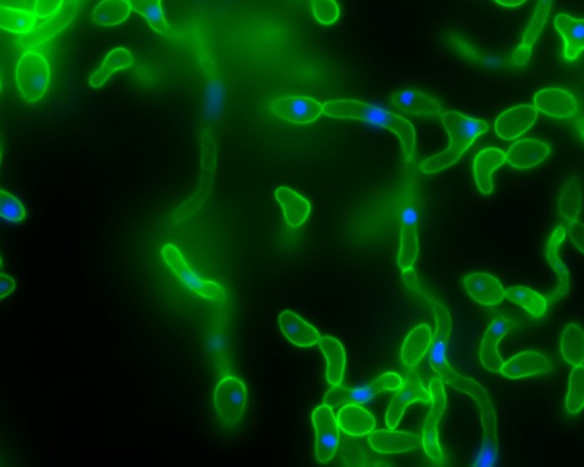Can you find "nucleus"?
I'll return each mask as SVG.
<instances>
[{"mask_svg": "<svg viewBox=\"0 0 584 467\" xmlns=\"http://www.w3.org/2000/svg\"><path fill=\"white\" fill-rule=\"evenodd\" d=\"M431 309L436 319V330L430 358L431 369L443 382L460 392L470 395L477 403L483 424V447L475 465L493 466L499 456L498 421L490 395L479 383L463 376L452 368L446 358L447 343L452 333L451 314L446 307L438 301L433 302Z\"/></svg>", "mask_w": 584, "mask_h": 467, "instance_id": "f257e3e1", "label": "nucleus"}, {"mask_svg": "<svg viewBox=\"0 0 584 467\" xmlns=\"http://www.w3.org/2000/svg\"><path fill=\"white\" fill-rule=\"evenodd\" d=\"M441 118L443 126L449 134L450 145L443 153L431 155L422 162L420 169L425 175L439 173V171L454 165L470 149L476 139L485 134L490 129L489 123L486 122L467 117L457 111H446Z\"/></svg>", "mask_w": 584, "mask_h": 467, "instance_id": "f03ea898", "label": "nucleus"}, {"mask_svg": "<svg viewBox=\"0 0 584 467\" xmlns=\"http://www.w3.org/2000/svg\"><path fill=\"white\" fill-rule=\"evenodd\" d=\"M15 79L26 101H39L45 95L51 82V69L46 58L37 51H26L16 66Z\"/></svg>", "mask_w": 584, "mask_h": 467, "instance_id": "7ed1b4c3", "label": "nucleus"}, {"mask_svg": "<svg viewBox=\"0 0 584 467\" xmlns=\"http://www.w3.org/2000/svg\"><path fill=\"white\" fill-rule=\"evenodd\" d=\"M245 383L234 376H226L216 385L214 402L216 413L229 429H235L242 421L247 406Z\"/></svg>", "mask_w": 584, "mask_h": 467, "instance_id": "20e7f679", "label": "nucleus"}, {"mask_svg": "<svg viewBox=\"0 0 584 467\" xmlns=\"http://www.w3.org/2000/svg\"><path fill=\"white\" fill-rule=\"evenodd\" d=\"M361 122L374 123L380 129L393 131L401 142L404 161L409 163L414 161L417 137H415L414 127L407 119L393 111L364 102Z\"/></svg>", "mask_w": 584, "mask_h": 467, "instance_id": "39448f33", "label": "nucleus"}, {"mask_svg": "<svg viewBox=\"0 0 584 467\" xmlns=\"http://www.w3.org/2000/svg\"><path fill=\"white\" fill-rule=\"evenodd\" d=\"M162 257L165 259L166 265L174 271L178 275L179 281L199 297H201L209 301H223L225 297V290L219 283L210 281H203L198 277L197 274L191 270L187 265L185 259H184L181 251L178 247L168 243L162 250Z\"/></svg>", "mask_w": 584, "mask_h": 467, "instance_id": "423d86ee", "label": "nucleus"}, {"mask_svg": "<svg viewBox=\"0 0 584 467\" xmlns=\"http://www.w3.org/2000/svg\"><path fill=\"white\" fill-rule=\"evenodd\" d=\"M431 407L422 427V448L428 457L441 462L444 455L438 440V423L446 408V393L441 378L435 377L430 382Z\"/></svg>", "mask_w": 584, "mask_h": 467, "instance_id": "0eeeda50", "label": "nucleus"}, {"mask_svg": "<svg viewBox=\"0 0 584 467\" xmlns=\"http://www.w3.org/2000/svg\"><path fill=\"white\" fill-rule=\"evenodd\" d=\"M316 434L315 457L321 464H327L337 453L339 445V424L334 409L326 403L316 407L312 415Z\"/></svg>", "mask_w": 584, "mask_h": 467, "instance_id": "6e6552de", "label": "nucleus"}, {"mask_svg": "<svg viewBox=\"0 0 584 467\" xmlns=\"http://www.w3.org/2000/svg\"><path fill=\"white\" fill-rule=\"evenodd\" d=\"M431 400L430 390L422 384V378L417 374H410L403 383L401 389L391 399L386 411V425L388 429H396L401 423L404 413L412 403H427Z\"/></svg>", "mask_w": 584, "mask_h": 467, "instance_id": "1a4fd4ad", "label": "nucleus"}, {"mask_svg": "<svg viewBox=\"0 0 584 467\" xmlns=\"http://www.w3.org/2000/svg\"><path fill=\"white\" fill-rule=\"evenodd\" d=\"M514 328V321L506 317L495 318L490 323L485 334H484L481 347H479V360H481L484 368L491 371V373H499L503 362H505L499 353L500 342Z\"/></svg>", "mask_w": 584, "mask_h": 467, "instance_id": "9d476101", "label": "nucleus"}, {"mask_svg": "<svg viewBox=\"0 0 584 467\" xmlns=\"http://www.w3.org/2000/svg\"><path fill=\"white\" fill-rule=\"evenodd\" d=\"M272 110L285 121L297 125H307L318 121L323 114V105L307 97H286L274 101Z\"/></svg>", "mask_w": 584, "mask_h": 467, "instance_id": "9b49d317", "label": "nucleus"}, {"mask_svg": "<svg viewBox=\"0 0 584 467\" xmlns=\"http://www.w3.org/2000/svg\"><path fill=\"white\" fill-rule=\"evenodd\" d=\"M537 119L538 110L535 107L516 106L499 115L494 123V131L500 139L511 141L525 134Z\"/></svg>", "mask_w": 584, "mask_h": 467, "instance_id": "f8f14e48", "label": "nucleus"}, {"mask_svg": "<svg viewBox=\"0 0 584 467\" xmlns=\"http://www.w3.org/2000/svg\"><path fill=\"white\" fill-rule=\"evenodd\" d=\"M419 257L418 210L414 206H407L401 214V238L398 265L399 269H414Z\"/></svg>", "mask_w": 584, "mask_h": 467, "instance_id": "ddd939ff", "label": "nucleus"}, {"mask_svg": "<svg viewBox=\"0 0 584 467\" xmlns=\"http://www.w3.org/2000/svg\"><path fill=\"white\" fill-rule=\"evenodd\" d=\"M534 107L551 118L569 119L578 114L579 103L570 91L551 87L535 94Z\"/></svg>", "mask_w": 584, "mask_h": 467, "instance_id": "4468645a", "label": "nucleus"}, {"mask_svg": "<svg viewBox=\"0 0 584 467\" xmlns=\"http://www.w3.org/2000/svg\"><path fill=\"white\" fill-rule=\"evenodd\" d=\"M468 295L484 306H495L506 298V289L493 275L474 273L463 278Z\"/></svg>", "mask_w": 584, "mask_h": 467, "instance_id": "2eb2a0df", "label": "nucleus"}, {"mask_svg": "<svg viewBox=\"0 0 584 467\" xmlns=\"http://www.w3.org/2000/svg\"><path fill=\"white\" fill-rule=\"evenodd\" d=\"M551 369V361L538 351H524L509 360L503 362L499 373L510 379H521L547 373Z\"/></svg>", "mask_w": 584, "mask_h": 467, "instance_id": "dca6fc26", "label": "nucleus"}, {"mask_svg": "<svg viewBox=\"0 0 584 467\" xmlns=\"http://www.w3.org/2000/svg\"><path fill=\"white\" fill-rule=\"evenodd\" d=\"M550 146L534 139L516 141L508 149L507 162L516 170H530L549 157Z\"/></svg>", "mask_w": 584, "mask_h": 467, "instance_id": "f3484780", "label": "nucleus"}, {"mask_svg": "<svg viewBox=\"0 0 584 467\" xmlns=\"http://www.w3.org/2000/svg\"><path fill=\"white\" fill-rule=\"evenodd\" d=\"M79 10L77 2H66L63 9L53 15V17L43 20L39 26H36L30 37L24 39L28 47H36L50 41L54 36L61 33L75 18Z\"/></svg>", "mask_w": 584, "mask_h": 467, "instance_id": "a211bd4d", "label": "nucleus"}, {"mask_svg": "<svg viewBox=\"0 0 584 467\" xmlns=\"http://www.w3.org/2000/svg\"><path fill=\"white\" fill-rule=\"evenodd\" d=\"M390 105L401 113L426 117H438L443 115L441 105L434 98L417 91H402L390 99Z\"/></svg>", "mask_w": 584, "mask_h": 467, "instance_id": "6ab92c4d", "label": "nucleus"}, {"mask_svg": "<svg viewBox=\"0 0 584 467\" xmlns=\"http://www.w3.org/2000/svg\"><path fill=\"white\" fill-rule=\"evenodd\" d=\"M279 327L288 341L298 347L319 344L321 334L311 323L303 321L292 311H283L279 315Z\"/></svg>", "mask_w": 584, "mask_h": 467, "instance_id": "aec40b11", "label": "nucleus"}, {"mask_svg": "<svg viewBox=\"0 0 584 467\" xmlns=\"http://www.w3.org/2000/svg\"><path fill=\"white\" fill-rule=\"evenodd\" d=\"M369 443L379 454H403L417 448L418 438L396 429L378 430L370 433Z\"/></svg>", "mask_w": 584, "mask_h": 467, "instance_id": "412c9836", "label": "nucleus"}, {"mask_svg": "<svg viewBox=\"0 0 584 467\" xmlns=\"http://www.w3.org/2000/svg\"><path fill=\"white\" fill-rule=\"evenodd\" d=\"M507 162L506 153L498 147H487L476 155L473 163V173L478 190L483 194H490L493 191L492 174Z\"/></svg>", "mask_w": 584, "mask_h": 467, "instance_id": "4be33fe9", "label": "nucleus"}, {"mask_svg": "<svg viewBox=\"0 0 584 467\" xmlns=\"http://www.w3.org/2000/svg\"><path fill=\"white\" fill-rule=\"evenodd\" d=\"M337 419L340 430L351 437H364L375 429L374 415L358 403L343 406L338 411Z\"/></svg>", "mask_w": 584, "mask_h": 467, "instance_id": "5701e85b", "label": "nucleus"}, {"mask_svg": "<svg viewBox=\"0 0 584 467\" xmlns=\"http://www.w3.org/2000/svg\"><path fill=\"white\" fill-rule=\"evenodd\" d=\"M551 2L550 0H542L538 3L537 9L532 17L531 22L525 33H524L521 45L515 51L513 62L517 66H524L529 61L533 51L534 44L537 42L540 34L545 28L548 17H549Z\"/></svg>", "mask_w": 584, "mask_h": 467, "instance_id": "b1692460", "label": "nucleus"}, {"mask_svg": "<svg viewBox=\"0 0 584 467\" xmlns=\"http://www.w3.org/2000/svg\"><path fill=\"white\" fill-rule=\"evenodd\" d=\"M433 330L430 326L419 325L414 327L404 339L401 351V359L404 366L414 368L422 359L426 357L428 351L433 345Z\"/></svg>", "mask_w": 584, "mask_h": 467, "instance_id": "393cba45", "label": "nucleus"}, {"mask_svg": "<svg viewBox=\"0 0 584 467\" xmlns=\"http://www.w3.org/2000/svg\"><path fill=\"white\" fill-rule=\"evenodd\" d=\"M554 25L565 44L564 57L567 61H575L584 51V20L559 14L555 18Z\"/></svg>", "mask_w": 584, "mask_h": 467, "instance_id": "a878e982", "label": "nucleus"}, {"mask_svg": "<svg viewBox=\"0 0 584 467\" xmlns=\"http://www.w3.org/2000/svg\"><path fill=\"white\" fill-rule=\"evenodd\" d=\"M275 198L282 207L288 226L292 229L302 226L310 217L311 203L289 187H278L275 191Z\"/></svg>", "mask_w": 584, "mask_h": 467, "instance_id": "bb28decb", "label": "nucleus"}, {"mask_svg": "<svg viewBox=\"0 0 584 467\" xmlns=\"http://www.w3.org/2000/svg\"><path fill=\"white\" fill-rule=\"evenodd\" d=\"M319 345L327 360L328 383L332 386L342 384L347 362L342 343L337 338L323 336L320 339Z\"/></svg>", "mask_w": 584, "mask_h": 467, "instance_id": "cd10ccee", "label": "nucleus"}, {"mask_svg": "<svg viewBox=\"0 0 584 467\" xmlns=\"http://www.w3.org/2000/svg\"><path fill=\"white\" fill-rule=\"evenodd\" d=\"M566 233L562 226H557L551 234L549 241L547 243V259L548 263L557 275L559 281V287L556 291V297H563L569 290L570 286V273L566 265L562 261L559 249H561L562 243L565 241Z\"/></svg>", "mask_w": 584, "mask_h": 467, "instance_id": "c85d7f7f", "label": "nucleus"}, {"mask_svg": "<svg viewBox=\"0 0 584 467\" xmlns=\"http://www.w3.org/2000/svg\"><path fill=\"white\" fill-rule=\"evenodd\" d=\"M559 214L567 226L579 221L582 210L581 182L577 177H570L564 183L558 199Z\"/></svg>", "mask_w": 584, "mask_h": 467, "instance_id": "c756f323", "label": "nucleus"}, {"mask_svg": "<svg viewBox=\"0 0 584 467\" xmlns=\"http://www.w3.org/2000/svg\"><path fill=\"white\" fill-rule=\"evenodd\" d=\"M37 20L35 12L0 6V28L7 33L29 35L37 26Z\"/></svg>", "mask_w": 584, "mask_h": 467, "instance_id": "7c9ffc66", "label": "nucleus"}, {"mask_svg": "<svg viewBox=\"0 0 584 467\" xmlns=\"http://www.w3.org/2000/svg\"><path fill=\"white\" fill-rule=\"evenodd\" d=\"M131 10L147 20L152 29L171 38H182L168 25L160 0H130Z\"/></svg>", "mask_w": 584, "mask_h": 467, "instance_id": "2f4dec72", "label": "nucleus"}, {"mask_svg": "<svg viewBox=\"0 0 584 467\" xmlns=\"http://www.w3.org/2000/svg\"><path fill=\"white\" fill-rule=\"evenodd\" d=\"M133 55H131L130 51L123 49V47H118V49L111 51L107 55L106 59H104L101 67L91 75L90 85L93 89H99V87L109 81L112 75L117 73L118 70L130 67L133 66Z\"/></svg>", "mask_w": 584, "mask_h": 467, "instance_id": "473e14b6", "label": "nucleus"}, {"mask_svg": "<svg viewBox=\"0 0 584 467\" xmlns=\"http://www.w3.org/2000/svg\"><path fill=\"white\" fill-rule=\"evenodd\" d=\"M375 394L372 392L370 386L351 387L335 385L332 386L329 392L326 394L323 399V403L329 406L331 409L342 408L343 406L348 403H358V405H367L372 400Z\"/></svg>", "mask_w": 584, "mask_h": 467, "instance_id": "72a5a7b5", "label": "nucleus"}, {"mask_svg": "<svg viewBox=\"0 0 584 467\" xmlns=\"http://www.w3.org/2000/svg\"><path fill=\"white\" fill-rule=\"evenodd\" d=\"M506 298L514 305L523 307L533 318H542L547 313V298L529 287H510L506 290Z\"/></svg>", "mask_w": 584, "mask_h": 467, "instance_id": "f704fd0d", "label": "nucleus"}, {"mask_svg": "<svg viewBox=\"0 0 584 467\" xmlns=\"http://www.w3.org/2000/svg\"><path fill=\"white\" fill-rule=\"evenodd\" d=\"M561 353L571 366L584 365V330L577 323H570L563 330Z\"/></svg>", "mask_w": 584, "mask_h": 467, "instance_id": "c9c22d12", "label": "nucleus"}, {"mask_svg": "<svg viewBox=\"0 0 584 467\" xmlns=\"http://www.w3.org/2000/svg\"><path fill=\"white\" fill-rule=\"evenodd\" d=\"M130 11L131 7L128 0H104L95 7L91 18L99 26H117L126 21Z\"/></svg>", "mask_w": 584, "mask_h": 467, "instance_id": "e433bc0d", "label": "nucleus"}, {"mask_svg": "<svg viewBox=\"0 0 584 467\" xmlns=\"http://www.w3.org/2000/svg\"><path fill=\"white\" fill-rule=\"evenodd\" d=\"M565 408L571 415H577L584 409V365L574 367L572 370Z\"/></svg>", "mask_w": 584, "mask_h": 467, "instance_id": "4c0bfd02", "label": "nucleus"}, {"mask_svg": "<svg viewBox=\"0 0 584 467\" xmlns=\"http://www.w3.org/2000/svg\"><path fill=\"white\" fill-rule=\"evenodd\" d=\"M225 91L222 82L214 79L208 83L206 90L205 118L208 122L216 121L221 115L224 107Z\"/></svg>", "mask_w": 584, "mask_h": 467, "instance_id": "58836bf2", "label": "nucleus"}, {"mask_svg": "<svg viewBox=\"0 0 584 467\" xmlns=\"http://www.w3.org/2000/svg\"><path fill=\"white\" fill-rule=\"evenodd\" d=\"M0 214L6 223H20L27 217V211L21 202L13 194L0 191Z\"/></svg>", "mask_w": 584, "mask_h": 467, "instance_id": "ea45409f", "label": "nucleus"}, {"mask_svg": "<svg viewBox=\"0 0 584 467\" xmlns=\"http://www.w3.org/2000/svg\"><path fill=\"white\" fill-rule=\"evenodd\" d=\"M312 12L316 21L323 26L335 25L340 15L338 4L335 0H315L312 2Z\"/></svg>", "mask_w": 584, "mask_h": 467, "instance_id": "a19ab883", "label": "nucleus"}, {"mask_svg": "<svg viewBox=\"0 0 584 467\" xmlns=\"http://www.w3.org/2000/svg\"><path fill=\"white\" fill-rule=\"evenodd\" d=\"M403 378L396 373H385L372 382L370 389L375 395L386 391H398L403 385Z\"/></svg>", "mask_w": 584, "mask_h": 467, "instance_id": "79ce46f5", "label": "nucleus"}, {"mask_svg": "<svg viewBox=\"0 0 584 467\" xmlns=\"http://www.w3.org/2000/svg\"><path fill=\"white\" fill-rule=\"evenodd\" d=\"M66 5L63 0H38L35 3V13L40 20H46L59 13Z\"/></svg>", "mask_w": 584, "mask_h": 467, "instance_id": "37998d69", "label": "nucleus"}, {"mask_svg": "<svg viewBox=\"0 0 584 467\" xmlns=\"http://www.w3.org/2000/svg\"><path fill=\"white\" fill-rule=\"evenodd\" d=\"M567 235H569L575 249L584 254V226L582 222L575 221L567 226Z\"/></svg>", "mask_w": 584, "mask_h": 467, "instance_id": "c03bdc74", "label": "nucleus"}, {"mask_svg": "<svg viewBox=\"0 0 584 467\" xmlns=\"http://www.w3.org/2000/svg\"><path fill=\"white\" fill-rule=\"evenodd\" d=\"M15 289V281L7 274L0 275V297L6 298L8 295L13 293Z\"/></svg>", "mask_w": 584, "mask_h": 467, "instance_id": "a18cd8bd", "label": "nucleus"}, {"mask_svg": "<svg viewBox=\"0 0 584 467\" xmlns=\"http://www.w3.org/2000/svg\"><path fill=\"white\" fill-rule=\"evenodd\" d=\"M402 273H403L404 281H406L407 287H410V289L414 291H418L419 281L415 271L414 269H410L406 271H402Z\"/></svg>", "mask_w": 584, "mask_h": 467, "instance_id": "49530a36", "label": "nucleus"}, {"mask_svg": "<svg viewBox=\"0 0 584 467\" xmlns=\"http://www.w3.org/2000/svg\"><path fill=\"white\" fill-rule=\"evenodd\" d=\"M525 0H497L495 4L503 7H518L523 5Z\"/></svg>", "mask_w": 584, "mask_h": 467, "instance_id": "de8ad7c7", "label": "nucleus"}, {"mask_svg": "<svg viewBox=\"0 0 584 467\" xmlns=\"http://www.w3.org/2000/svg\"><path fill=\"white\" fill-rule=\"evenodd\" d=\"M577 129L580 135L584 139V118H579L577 122Z\"/></svg>", "mask_w": 584, "mask_h": 467, "instance_id": "09e8293b", "label": "nucleus"}]
</instances>
